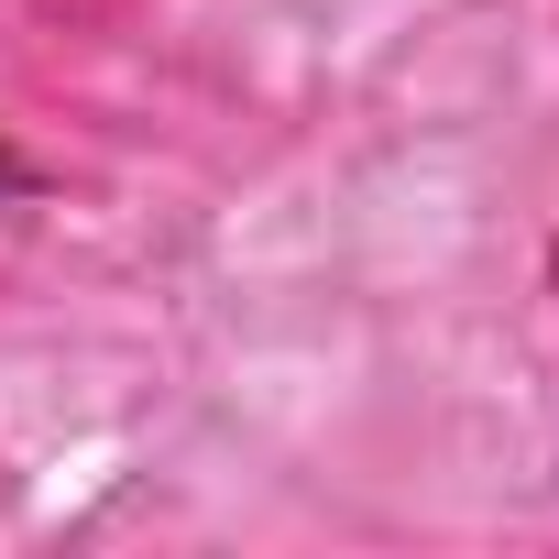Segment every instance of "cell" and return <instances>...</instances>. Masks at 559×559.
Instances as JSON below:
<instances>
[{"label":"cell","mask_w":559,"mask_h":559,"mask_svg":"<svg viewBox=\"0 0 559 559\" xmlns=\"http://www.w3.org/2000/svg\"><path fill=\"white\" fill-rule=\"evenodd\" d=\"M12 187H23V165H12V154H0V198H12Z\"/></svg>","instance_id":"obj_1"},{"label":"cell","mask_w":559,"mask_h":559,"mask_svg":"<svg viewBox=\"0 0 559 559\" xmlns=\"http://www.w3.org/2000/svg\"><path fill=\"white\" fill-rule=\"evenodd\" d=\"M548 286H559V241H548Z\"/></svg>","instance_id":"obj_2"}]
</instances>
